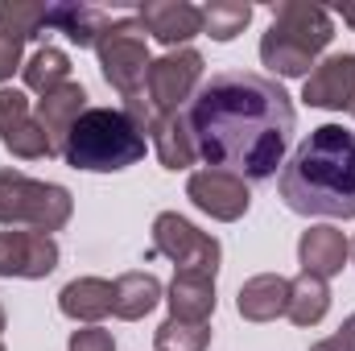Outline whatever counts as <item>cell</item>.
<instances>
[{
	"label": "cell",
	"mask_w": 355,
	"mask_h": 351,
	"mask_svg": "<svg viewBox=\"0 0 355 351\" xmlns=\"http://www.w3.org/2000/svg\"><path fill=\"white\" fill-rule=\"evenodd\" d=\"M186 128L211 170L265 182L285 162L293 137V103L268 75L219 71L198 83L186 108Z\"/></svg>",
	"instance_id": "obj_1"
},
{
	"label": "cell",
	"mask_w": 355,
	"mask_h": 351,
	"mask_svg": "<svg viewBox=\"0 0 355 351\" xmlns=\"http://www.w3.org/2000/svg\"><path fill=\"white\" fill-rule=\"evenodd\" d=\"M277 186L297 215L355 219V132L343 124L314 128L293 149Z\"/></svg>",
	"instance_id": "obj_2"
},
{
	"label": "cell",
	"mask_w": 355,
	"mask_h": 351,
	"mask_svg": "<svg viewBox=\"0 0 355 351\" xmlns=\"http://www.w3.org/2000/svg\"><path fill=\"white\" fill-rule=\"evenodd\" d=\"M145 149H149V141L124 108H87L62 141L67 166L91 170V174L128 170L145 157Z\"/></svg>",
	"instance_id": "obj_3"
},
{
	"label": "cell",
	"mask_w": 355,
	"mask_h": 351,
	"mask_svg": "<svg viewBox=\"0 0 355 351\" xmlns=\"http://www.w3.org/2000/svg\"><path fill=\"white\" fill-rule=\"evenodd\" d=\"M331 37H335V21L327 8L285 0L272 8V29L261 42V62L272 75L297 79V75L314 71V58L331 46Z\"/></svg>",
	"instance_id": "obj_4"
},
{
	"label": "cell",
	"mask_w": 355,
	"mask_h": 351,
	"mask_svg": "<svg viewBox=\"0 0 355 351\" xmlns=\"http://www.w3.org/2000/svg\"><path fill=\"white\" fill-rule=\"evenodd\" d=\"M103 79L120 91L124 112L141 124V132H149L153 116L145 103V75H149V46H145V25L137 17H112V25L99 33L95 42Z\"/></svg>",
	"instance_id": "obj_5"
},
{
	"label": "cell",
	"mask_w": 355,
	"mask_h": 351,
	"mask_svg": "<svg viewBox=\"0 0 355 351\" xmlns=\"http://www.w3.org/2000/svg\"><path fill=\"white\" fill-rule=\"evenodd\" d=\"M71 219V190L0 170V223H29L33 232H58Z\"/></svg>",
	"instance_id": "obj_6"
},
{
	"label": "cell",
	"mask_w": 355,
	"mask_h": 351,
	"mask_svg": "<svg viewBox=\"0 0 355 351\" xmlns=\"http://www.w3.org/2000/svg\"><path fill=\"white\" fill-rule=\"evenodd\" d=\"M202 79V54L182 46L170 50L166 58L149 62V75H145V103H149V116H174L182 112L186 99H194V87Z\"/></svg>",
	"instance_id": "obj_7"
},
{
	"label": "cell",
	"mask_w": 355,
	"mask_h": 351,
	"mask_svg": "<svg viewBox=\"0 0 355 351\" xmlns=\"http://www.w3.org/2000/svg\"><path fill=\"white\" fill-rule=\"evenodd\" d=\"M149 257H170L178 264V273L215 277V268H219V240H211L207 232H198L182 215L166 211L153 223V252Z\"/></svg>",
	"instance_id": "obj_8"
},
{
	"label": "cell",
	"mask_w": 355,
	"mask_h": 351,
	"mask_svg": "<svg viewBox=\"0 0 355 351\" xmlns=\"http://www.w3.org/2000/svg\"><path fill=\"white\" fill-rule=\"evenodd\" d=\"M0 145L12 149L17 157H29V162L33 157H54L37 116L29 112V99L21 91H8V87L0 91Z\"/></svg>",
	"instance_id": "obj_9"
},
{
	"label": "cell",
	"mask_w": 355,
	"mask_h": 351,
	"mask_svg": "<svg viewBox=\"0 0 355 351\" xmlns=\"http://www.w3.org/2000/svg\"><path fill=\"white\" fill-rule=\"evenodd\" d=\"M186 194L194 198V207L198 211H207L211 219H240L244 211H248V182L236 174H223V170H198V174H190L186 182Z\"/></svg>",
	"instance_id": "obj_10"
},
{
	"label": "cell",
	"mask_w": 355,
	"mask_h": 351,
	"mask_svg": "<svg viewBox=\"0 0 355 351\" xmlns=\"http://www.w3.org/2000/svg\"><path fill=\"white\" fill-rule=\"evenodd\" d=\"M302 99L310 108H331V112H355V54H331L306 75Z\"/></svg>",
	"instance_id": "obj_11"
},
{
	"label": "cell",
	"mask_w": 355,
	"mask_h": 351,
	"mask_svg": "<svg viewBox=\"0 0 355 351\" xmlns=\"http://www.w3.org/2000/svg\"><path fill=\"white\" fill-rule=\"evenodd\" d=\"M58 244L46 232H0V277H50Z\"/></svg>",
	"instance_id": "obj_12"
},
{
	"label": "cell",
	"mask_w": 355,
	"mask_h": 351,
	"mask_svg": "<svg viewBox=\"0 0 355 351\" xmlns=\"http://www.w3.org/2000/svg\"><path fill=\"white\" fill-rule=\"evenodd\" d=\"M37 29H46V4L0 0V83L12 79L21 62V46L25 37H37Z\"/></svg>",
	"instance_id": "obj_13"
},
{
	"label": "cell",
	"mask_w": 355,
	"mask_h": 351,
	"mask_svg": "<svg viewBox=\"0 0 355 351\" xmlns=\"http://www.w3.org/2000/svg\"><path fill=\"white\" fill-rule=\"evenodd\" d=\"M137 21L145 25V33H153L166 46H182L194 33H202V8L186 0H149L137 8Z\"/></svg>",
	"instance_id": "obj_14"
},
{
	"label": "cell",
	"mask_w": 355,
	"mask_h": 351,
	"mask_svg": "<svg viewBox=\"0 0 355 351\" xmlns=\"http://www.w3.org/2000/svg\"><path fill=\"white\" fill-rule=\"evenodd\" d=\"M83 112H87V91L79 87V83H62V87H54L50 95L37 99L33 116H37V124H42V132H46V141H50L54 153H62V141H67L71 124Z\"/></svg>",
	"instance_id": "obj_15"
},
{
	"label": "cell",
	"mask_w": 355,
	"mask_h": 351,
	"mask_svg": "<svg viewBox=\"0 0 355 351\" xmlns=\"http://www.w3.org/2000/svg\"><path fill=\"white\" fill-rule=\"evenodd\" d=\"M347 252H352V244L343 240V232L339 228H310L306 236H302V244H297V257H302V273H310V277H335L343 261H347Z\"/></svg>",
	"instance_id": "obj_16"
},
{
	"label": "cell",
	"mask_w": 355,
	"mask_h": 351,
	"mask_svg": "<svg viewBox=\"0 0 355 351\" xmlns=\"http://www.w3.org/2000/svg\"><path fill=\"white\" fill-rule=\"evenodd\" d=\"M149 132H153V149H157V157H162L166 170H186V166H194L198 149H194V137H190V128H186V112L157 116V120L149 124Z\"/></svg>",
	"instance_id": "obj_17"
},
{
	"label": "cell",
	"mask_w": 355,
	"mask_h": 351,
	"mask_svg": "<svg viewBox=\"0 0 355 351\" xmlns=\"http://www.w3.org/2000/svg\"><path fill=\"white\" fill-rule=\"evenodd\" d=\"M107 25H112V17L103 8H91V4H54V8H46V29L67 33L75 46H95Z\"/></svg>",
	"instance_id": "obj_18"
},
{
	"label": "cell",
	"mask_w": 355,
	"mask_h": 351,
	"mask_svg": "<svg viewBox=\"0 0 355 351\" xmlns=\"http://www.w3.org/2000/svg\"><path fill=\"white\" fill-rule=\"evenodd\" d=\"M170 318H186V323H207V314L215 310V277L202 273H178L170 285Z\"/></svg>",
	"instance_id": "obj_19"
},
{
	"label": "cell",
	"mask_w": 355,
	"mask_h": 351,
	"mask_svg": "<svg viewBox=\"0 0 355 351\" xmlns=\"http://www.w3.org/2000/svg\"><path fill=\"white\" fill-rule=\"evenodd\" d=\"M162 302V281L153 273H124L112 281V314L116 318H145Z\"/></svg>",
	"instance_id": "obj_20"
},
{
	"label": "cell",
	"mask_w": 355,
	"mask_h": 351,
	"mask_svg": "<svg viewBox=\"0 0 355 351\" xmlns=\"http://www.w3.org/2000/svg\"><path fill=\"white\" fill-rule=\"evenodd\" d=\"M285 306H289V281L285 277L265 273V277H252L240 289V314L252 318V323H268V318L285 314Z\"/></svg>",
	"instance_id": "obj_21"
},
{
	"label": "cell",
	"mask_w": 355,
	"mask_h": 351,
	"mask_svg": "<svg viewBox=\"0 0 355 351\" xmlns=\"http://www.w3.org/2000/svg\"><path fill=\"white\" fill-rule=\"evenodd\" d=\"M62 314L67 318H83V323H99L103 314H112V281H99V277H83V281H71L58 298Z\"/></svg>",
	"instance_id": "obj_22"
},
{
	"label": "cell",
	"mask_w": 355,
	"mask_h": 351,
	"mask_svg": "<svg viewBox=\"0 0 355 351\" xmlns=\"http://www.w3.org/2000/svg\"><path fill=\"white\" fill-rule=\"evenodd\" d=\"M327 306H331V293H327V281H322V277L302 273L297 281H289V306H285L289 323L314 327V323L327 314Z\"/></svg>",
	"instance_id": "obj_23"
},
{
	"label": "cell",
	"mask_w": 355,
	"mask_h": 351,
	"mask_svg": "<svg viewBox=\"0 0 355 351\" xmlns=\"http://www.w3.org/2000/svg\"><path fill=\"white\" fill-rule=\"evenodd\" d=\"M71 83V58L58 50V46H42L29 62H25V87L50 95L54 87Z\"/></svg>",
	"instance_id": "obj_24"
},
{
	"label": "cell",
	"mask_w": 355,
	"mask_h": 351,
	"mask_svg": "<svg viewBox=\"0 0 355 351\" xmlns=\"http://www.w3.org/2000/svg\"><path fill=\"white\" fill-rule=\"evenodd\" d=\"M248 21H252V4L244 0H211L202 8V33H211L215 42H232L236 33H244Z\"/></svg>",
	"instance_id": "obj_25"
},
{
	"label": "cell",
	"mask_w": 355,
	"mask_h": 351,
	"mask_svg": "<svg viewBox=\"0 0 355 351\" xmlns=\"http://www.w3.org/2000/svg\"><path fill=\"white\" fill-rule=\"evenodd\" d=\"M211 343V327L207 323H186V318H166L153 335L157 351H202Z\"/></svg>",
	"instance_id": "obj_26"
},
{
	"label": "cell",
	"mask_w": 355,
	"mask_h": 351,
	"mask_svg": "<svg viewBox=\"0 0 355 351\" xmlns=\"http://www.w3.org/2000/svg\"><path fill=\"white\" fill-rule=\"evenodd\" d=\"M71 351H116V343H112V331L87 327V331H75L71 335Z\"/></svg>",
	"instance_id": "obj_27"
},
{
	"label": "cell",
	"mask_w": 355,
	"mask_h": 351,
	"mask_svg": "<svg viewBox=\"0 0 355 351\" xmlns=\"http://www.w3.org/2000/svg\"><path fill=\"white\" fill-rule=\"evenodd\" d=\"M310 351H355V314L343 323V331H339V335H331V339L314 343Z\"/></svg>",
	"instance_id": "obj_28"
},
{
	"label": "cell",
	"mask_w": 355,
	"mask_h": 351,
	"mask_svg": "<svg viewBox=\"0 0 355 351\" xmlns=\"http://www.w3.org/2000/svg\"><path fill=\"white\" fill-rule=\"evenodd\" d=\"M339 17H343V21L355 29V4H343V8H339Z\"/></svg>",
	"instance_id": "obj_29"
},
{
	"label": "cell",
	"mask_w": 355,
	"mask_h": 351,
	"mask_svg": "<svg viewBox=\"0 0 355 351\" xmlns=\"http://www.w3.org/2000/svg\"><path fill=\"white\" fill-rule=\"evenodd\" d=\"M0 331H4V310H0Z\"/></svg>",
	"instance_id": "obj_30"
},
{
	"label": "cell",
	"mask_w": 355,
	"mask_h": 351,
	"mask_svg": "<svg viewBox=\"0 0 355 351\" xmlns=\"http://www.w3.org/2000/svg\"><path fill=\"white\" fill-rule=\"evenodd\" d=\"M352 257H355V240H352Z\"/></svg>",
	"instance_id": "obj_31"
},
{
	"label": "cell",
	"mask_w": 355,
	"mask_h": 351,
	"mask_svg": "<svg viewBox=\"0 0 355 351\" xmlns=\"http://www.w3.org/2000/svg\"><path fill=\"white\" fill-rule=\"evenodd\" d=\"M0 351H4V348H0Z\"/></svg>",
	"instance_id": "obj_32"
}]
</instances>
